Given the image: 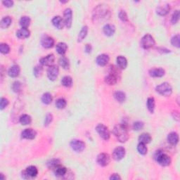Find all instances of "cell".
Listing matches in <instances>:
<instances>
[{
  "mask_svg": "<svg viewBox=\"0 0 180 180\" xmlns=\"http://www.w3.org/2000/svg\"><path fill=\"white\" fill-rule=\"evenodd\" d=\"M119 18L121 19V21H124V22H126V21H128V17H127V13H126L125 11H121L119 12Z\"/></svg>",
  "mask_w": 180,
  "mask_h": 180,
  "instance_id": "47",
  "label": "cell"
},
{
  "mask_svg": "<svg viewBox=\"0 0 180 180\" xmlns=\"http://www.w3.org/2000/svg\"><path fill=\"white\" fill-rule=\"evenodd\" d=\"M149 75L153 78H161L165 75V70L162 68H153L149 70Z\"/></svg>",
  "mask_w": 180,
  "mask_h": 180,
  "instance_id": "18",
  "label": "cell"
},
{
  "mask_svg": "<svg viewBox=\"0 0 180 180\" xmlns=\"http://www.w3.org/2000/svg\"><path fill=\"white\" fill-rule=\"evenodd\" d=\"M71 149L76 152H81L85 149V143L83 141L78 139L72 140L70 143Z\"/></svg>",
  "mask_w": 180,
  "mask_h": 180,
  "instance_id": "9",
  "label": "cell"
},
{
  "mask_svg": "<svg viewBox=\"0 0 180 180\" xmlns=\"http://www.w3.org/2000/svg\"><path fill=\"white\" fill-rule=\"evenodd\" d=\"M170 11V5L169 4H166V5L159 6L156 9V12L160 16H166L168 14Z\"/></svg>",
  "mask_w": 180,
  "mask_h": 180,
  "instance_id": "24",
  "label": "cell"
},
{
  "mask_svg": "<svg viewBox=\"0 0 180 180\" xmlns=\"http://www.w3.org/2000/svg\"><path fill=\"white\" fill-rule=\"evenodd\" d=\"M2 3L6 7H11L14 5V2L11 1V0H6V1H3Z\"/></svg>",
  "mask_w": 180,
  "mask_h": 180,
  "instance_id": "50",
  "label": "cell"
},
{
  "mask_svg": "<svg viewBox=\"0 0 180 180\" xmlns=\"http://www.w3.org/2000/svg\"><path fill=\"white\" fill-rule=\"evenodd\" d=\"M66 104H67L66 101L63 98H60L59 99H57L56 101V106L57 108L59 109L65 108L66 106Z\"/></svg>",
  "mask_w": 180,
  "mask_h": 180,
  "instance_id": "39",
  "label": "cell"
},
{
  "mask_svg": "<svg viewBox=\"0 0 180 180\" xmlns=\"http://www.w3.org/2000/svg\"><path fill=\"white\" fill-rule=\"evenodd\" d=\"M168 141L171 145L175 146L179 142V135L176 132H171L168 136Z\"/></svg>",
  "mask_w": 180,
  "mask_h": 180,
  "instance_id": "21",
  "label": "cell"
},
{
  "mask_svg": "<svg viewBox=\"0 0 180 180\" xmlns=\"http://www.w3.org/2000/svg\"><path fill=\"white\" fill-rule=\"evenodd\" d=\"M179 40H180V37H179V35H175L174 37L172 38V40H171V44H172V45H173L174 47H177V48H179Z\"/></svg>",
  "mask_w": 180,
  "mask_h": 180,
  "instance_id": "44",
  "label": "cell"
},
{
  "mask_svg": "<svg viewBox=\"0 0 180 180\" xmlns=\"http://www.w3.org/2000/svg\"><path fill=\"white\" fill-rule=\"evenodd\" d=\"M21 88H22V85H21V83L20 82H18V81H16V82H14V83H13L12 89L14 92H16V93H18V92H20L21 91Z\"/></svg>",
  "mask_w": 180,
  "mask_h": 180,
  "instance_id": "41",
  "label": "cell"
},
{
  "mask_svg": "<svg viewBox=\"0 0 180 180\" xmlns=\"http://www.w3.org/2000/svg\"><path fill=\"white\" fill-rule=\"evenodd\" d=\"M125 156V148L122 146H118L115 148L113 152V158L117 161H119L123 159Z\"/></svg>",
  "mask_w": 180,
  "mask_h": 180,
  "instance_id": "11",
  "label": "cell"
},
{
  "mask_svg": "<svg viewBox=\"0 0 180 180\" xmlns=\"http://www.w3.org/2000/svg\"><path fill=\"white\" fill-rule=\"evenodd\" d=\"M87 33H88V27L86 26H83L82 28L81 29V31L80 32L78 35V42H81L86 37V36L87 35Z\"/></svg>",
  "mask_w": 180,
  "mask_h": 180,
  "instance_id": "32",
  "label": "cell"
},
{
  "mask_svg": "<svg viewBox=\"0 0 180 180\" xmlns=\"http://www.w3.org/2000/svg\"><path fill=\"white\" fill-rule=\"evenodd\" d=\"M53 172L56 177H63L67 173V169L60 165L55 169H53Z\"/></svg>",
  "mask_w": 180,
  "mask_h": 180,
  "instance_id": "25",
  "label": "cell"
},
{
  "mask_svg": "<svg viewBox=\"0 0 180 180\" xmlns=\"http://www.w3.org/2000/svg\"><path fill=\"white\" fill-rule=\"evenodd\" d=\"M59 65L61 66L62 68H63L64 69H68L69 68V61L67 58L62 56L59 59Z\"/></svg>",
  "mask_w": 180,
  "mask_h": 180,
  "instance_id": "38",
  "label": "cell"
},
{
  "mask_svg": "<svg viewBox=\"0 0 180 180\" xmlns=\"http://www.w3.org/2000/svg\"><path fill=\"white\" fill-rule=\"evenodd\" d=\"M137 150H138L139 153L141 154V155H146L147 153L148 149L145 143H139L138 146H137Z\"/></svg>",
  "mask_w": 180,
  "mask_h": 180,
  "instance_id": "40",
  "label": "cell"
},
{
  "mask_svg": "<svg viewBox=\"0 0 180 180\" xmlns=\"http://www.w3.org/2000/svg\"><path fill=\"white\" fill-rule=\"evenodd\" d=\"M0 51L3 54H6L10 51V47L7 44L2 43L0 45Z\"/></svg>",
  "mask_w": 180,
  "mask_h": 180,
  "instance_id": "42",
  "label": "cell"
},
{
  "mask_svg": "<svg viewBox=\"0 0 180 180\" xmlns=\"http://www.w3.org/2000/svg\"><path fill=\"white\" fill-rule=\"evenodd\" d=\"M37 133L35 130L31 129V128H28V129H25L23 130L21 133V137L23 139H34L35 138Z\"/></svg>",
  "mask_w": 180,
  "mask_h": 180,
  "instance_id": "14",
  "label": "cell"
},
{
  "mask_svg": "<svg viewBox=\"0 0 180 180\" xmlns=\"http://www.w3.org/2000/svg\"><path fill=\"white\" fill-rule=\"evenodd\" d=\"M68 49V46L67 44L64 42H60V43L58 44L56 47V50L59 54L61 55H63L64 53L66 52Z\"/></svg>",
  "mask_w": 180,
  "mask_h": 180,
  "instance_id": "28",
  "label": "cell"
},
{
  "mask_svg": "<svg viewBox=\"0 0 180 180\" xmlns=\"http://www.w3.org/2000/svg\"><path fill=\"white\" fill-rule=\"evenodd\" d=\"M12 23V19L10 16H6L2 19L1 23H0V27L2 29L8 28L10 26Z\"/></svg>",
  "mask_w": 180,
  "mask_h": 180,
  "instance_id": "27",
  "label": "cell"
},
{
  "mask_svg": "<svg viewBox=\"0 0 180 180\" xmlns=\"http://www.w3.org/2000/svg\"><path fill=\"white\" fill-rule=\"evenodd\" d=\"M155 45V40L149 34H146L141 40V46L144 49H151Z\"/></svg>",
  "mask_w": 180,
  "mask_h": 180,
  "instance_id": "5",
  "label": "cell"
},
{
  "mask_svg": "<svg viewBox=\"0 0 180 180\" xmlns=\"http://www.w3.org/2000/svg\"><path fill=\"white\" fill-rule=\"evenodd\" d=\"M8 103H9V101H8L7 98H2L1 101H0V108H1V110H3V109L5 108L8 105Z\"/></svg>",
  "mask_w": 180,
  "mask_h": 180,
  "instance_id": "49",
  "label": "cell"
},
{
  "mask_svg": "<svg viewBox=\"0 0 180 180\" xmlns=\"http://www.w3.org/2000/svg\"><path fill=\"white\" fill-rule=\"evenodd\" d=\"M104 33L107 36H112L115 32V25L112 24H107L104 27Z\"/></svg>",
  "mask_w": 180,
  "mask_h": 180,
  "instance_id": "23",
  "label": "cell"
},
{
  "mask_svg": "<svg viewBox=\"0 0 180 180\" xmlns=\"http://www.w3.org/2000/svg\"><path fill=\"white\" fill-rule=\"evenodd\" d=\"M151 135L148 133H143L139 137V143H143L146 144L149 143L151 141Z\"/></svg>",
  "mask_w": 180,
  "mask_h": 180,
  "instance_id": "29",
  "label": "cell"
},
{
  "mask_svg": "<svg viewBox=\"0 0 180 180\" xmlns=\"http://www.w3.org/2000/svg\"><path fill=\"white\" fill-rule=\"evenodd\" d=\"M96 161H97L98 164L99 165V166L102 167H105V166H107L109 163H110L111 158L108 154L102 153H100L99 155L97 156Z\"/></svg>",
  "mask_w": 180,
  "mask_h": 180,
  "instance_id": "8",
  "label": "cell"
},
{
  "mask_svg": "<svg viewBox=\"0 0 180 180\" xmlns=\"http://www.w3.org/2000/svg\"><path fill=\"white\" fill-rule=\"evenodd\" d=\"M19 121L23 125H27L32 123V118L29 115L23 114L22 115H21Z\"/></svg>",
  "mask_w": 180,
  "mask_h": 180,
  "instance_id": "30",
  "label": "cell"
},
{
  "mask_svg": "<svg viewBox=\"0 0 180 180\" xmlns=\"http://www.w3.org/2000/svg\"><path fill=\"white\" fill-rule=\"evenodd\" d=\"M147 108L151 113L154 112L155 109V99L153 97H149L147 99Z\"/></svg>",
  "mask_w": 180,
  "mask_h": 180,
  "instance_id": "36",
  "label": "cell"
},
{
  "mask_svg": "<svg viewBox=\"0 0 180 180\" xmlns=\"http://www.w3.org/2000/svg\"><path fill=\"white\" fill-rule=\"evenodd\" d=\"M52 23L54 25L55 27H56L57 29H63L64 27V21L63 19L61 18V16H55L54 18L52 19Z\"/></svg>",
  "mask_w": 180,
  "mask_h": 180,
  "instance_id": "20",
  "label": "cell"
},
{
  "mask_svg": "<svg viewBox=\"0 0 180 180\" xmlns=\"http://www.w3.org/2000/svg\"><path fill=\"white\" fill-rule=\"evenodd\" d=\"M31 35V32L27 28H24L22 27L20 30H18L16 33V36L20 39H25L27 38Z\"/></svg>",
  "mask_w": 180,
  "mask_h": 180,
  "instance_id": "22",
  "label": "cell"
},
{
  "mask_svg": "<svg viewBox=\"0 0 180 180\" xmlns=\"http://www.w3.org/2000/svg\"><path fill=\"white\" fill-rule=\"evenodd\" d=\"M42 101L44 104H49L52 101V96L50 93L47 92L42 96Z\"/></svg>",
  "mask_w": 180,
  "mask_h": 180,
  "instance_id": "37",
  "label": "cell"
},
{
  "mask_svg": "<svg viewBox=\"0 0 180 180\" xmlns=\"http://www.w3.org/2000/svg\"><path fill=\"white\" fill-rule=\"evenodd\" d=\"M63 21L64 24L68 28H70L72 25V12L70 8H66L63 13Z\"/></svg>",
  "mask_w": 180,
  "mask_h": 180,
  "instance_id": "10",
  "label": "cell"
},
{
  "mask_svg": "<svg viewBox=\"0 0 180 180\" xmlns=\"http://www.w3.org/2000/svg\"><path fill=\"white\" fill-rule=\"evenodd\" d=\"M156 92L165 96H170L172 93V88L170 83L163 82L156 87Z\"/></svg>",
  "mask_w": 180,
  "mask_h": 180,
  "instance_id": "4",
  "label": "cell"
},
{
  "mask_svg": "<svg viewBox=\"0 0 180 180\" xmlns=\"http://www.w3.org/2000/svg\"><path fill=\"white\" fill-rule=\"evenodd\" d=\"M60 160H58V159H55V158H53V159H51V160H49L48 162H47V167H48V168L49 169H55L56 167H58L59 166H60Z\"/></svg>",
  "mask_w": 180,
  "mask_h": 180,
  "instance_id": "34",
  "label": "cell"
},
{
  "mask_svg": "<svg viewBox=\"0 0 180 180\" xmlns=\"http://www.w3.org/2000/svg\"><path fill=\"white\" fill-rule=\"evenodd\" d=\"M61 85L64 87H70L72 85V79L70 76H65L62 78L61 80Z\"/></svg>",
  "mask_w": 180,
  "mask_h": 180,
  "instance_id": "35",
  "label": "cell"
},
{
  "mask_svg": "<svg viewBox=\"0 0 180 180\" xmlns=\"http://www.w3.org/2000/svg\"><path fill=\"white\" fill-rule=\"evenodd\" d=\"M113 134L120 142L125 143L129 139L127 127L126 124H118L113 128Z\"/></svg>",
  "mask_w": 180,
  "mask_h": 180,
  "instance_id": "2",
  "label": "cell"
},
{
  "mask_svg": "<svg viewBox=\"0 0 180 180\" xmlns=\"http://www.w3.org/2000/svg\"><path fill=\"white\" fill-rule=\"evenodd\" d=\"M53 121V115L51 113H48L45 117L44 120V126H48Z\"/></svg>",
  "mask_w": 180,
  "mask_h": 180,
  "instance_id": "48",
  "label": "cell"
},
{
  "mask_svg": "<svg viewBox=\"0 0 180 180\" xmlns=\"http://www.w3.org/2000/svg\"><path fill=\"white\" fill-rule=\"evenodd\" d=\"M110 179L111 180H118V179H121V177H120V175L118 174H113L111 176Z\"/></svg>",
  "mask_w": 180,
  "mask_h": 180,
  "instance_id": "51",
  "label": "cell"
},
{
  "mask_svg": "<svg viewBox=\"0 0 180 180\" xmlns=\"http://www.w3.org/2000/svg\"><path fill=\"white\" fill-rule=\"evenodd\" d=\"M55 61V56L53 53H51V54L47 55V56L42 58L40 59V63L42 64V66H53V63H54Z\"/></svg>",
  "mask_w": 180,
  "mask_h": 180,
  "instance_id": "12",
  "label": "cell"
},
{
  "mask_svg": "<svg viewBox=\"0 0 180 180\" xmlns=\"http://www.w3.org/2000/svg\"><path fill=\"white\" fill-rule=\"evenodd\" d=\"M42 72H43V68H42V66H37L34 68V70H33L34 75H35V76L37 77V78L42 76Z\"/></svg>",
  "mask_w": 180,
  "mask_h": 180,
  "instance_id": "43",
  "label": "cell"
},
{
  "mask_svg": "<svg viewBox=\"0 0 180 180\" xmlns=\"http://www.w3.org/2000/svg\"><path fill=\"white\" fill-rule=\"evenodd\" d=\"M85 51L87 53H90L92 51V46L90 44H86L85 46Z\"/></svg>",
  "mask_w": 180,
  "mask_h": 180,
  "instance_id": "52",
  "label": "cell"
},
{
  "mask_svg": "<svg viewBox=\"0 0 180 180\" xmlns=\"http://www.w3.org/2000/svg\"><path fill=\"white\" fill-rule=\"evenodd\" d=\"M117 64L121 69H125L127 66V61L125 57L123 56H119L117 58Z\"/></svg>",
  "mask_w": 180,
  "mask_h": 180,
  "instance_id": "26",
  "label": "cell"
},
{
  "mask_svg": "<svg viewBox=\"0 0 180 180\" xmlns=\"http://www.w3.org/2000/svg\"><path fill=\"white\" fill-rule=\"evenodd\" d=\"M0 176H1V179H5V178H4V177H3V174H1V175H0Z\"/></svg>",
  "mask_w": 180,
  "mask_h": 180,
  "instance_id": "53",
  "label": "cell"
},
{
  "mask_svg": "<svg viewBox=\"0 0 180 180\" xmlns=\"http://www.w3.org/2000/svg\"><path fill=\"white\" fill-rule=\"evenodd\" d=\"M179 11H175L172 16V19H171V22L172 24H176V23L179 21Z\"/></svg>",
  "mask_w": 180,
  "mask_h": 180,
  "instance_id": "45",
  "label": "cell"
},
{
  "mask_svg": "<svg viewBox=\"0 0 180 180\" xmlns=\"http://www.w3.org/2000/svg\"><path fill=\"white\" fill-rule=\"evenodd\" d=\"M118 76L112 73V72H108V75L105 78V82L109 85H114L117 83Z\"/></svg>",
  "mask_w": 180,
  "mask_h": 180,
  "instance_id": "16",
  "label": "cell"
},
{
  "mask_svg": "<svg viewBox=\"0 0 180 180\" xmlns=\"http://www.w3.org/2000/svg\"><path fill=\"white\" fill-rule=\"evenodd\" d=\"M111 17V9L108 5L101 4L94 8L93 11V19L98 22H103L108 20Z\"/></svg>",
  "mask_w": 180,
  "mask_h": 180,
  "instance_id": "1",
  "label": "cell"
},
{
  "mask_svg": "<svg viewBox=\"0 0 180 180\" xmlns=\"http://www.w3.org/2000/svg\"><path fill=\"white\" fill-rule=\"evenodd\" d=\"M21 72V68L18 66L14 65L9 68L8 71V75L11 78H16L19 76Z\"/></svg>",
  "mask_w": 180,
  "mask_h": 180,
  "instance_id": "19",
  "label": "cell"
},
{
  "mask_svg": "<svg viewBox=\"0 0 180 180\" xmlns=\"http://www.w3.org/2000/svg\"><path fill=\"white\" fill-rule=\"evenodd\" d=\"M41 44L44 48L50 49L54 45V40L49 36L44 35L41 40Z\"/></svg>",
  "mask_w": 180,
  "mask_h": 180,
  "instance_id": "13",
  "label": "cell"
},
{
  "mask_svg": "<svg viewBox=\"0 0 180 180\" xmlns=\"http://www.w3.org/2000/svg\"><path fill=\"white\" fill-rule=\"evenodd\" d=\"M109 56L106 54H101L98 55L96 59V62L98 65L101 66H104L107 65V63L109 62Z\"/></svg>",
  "mask_w": 180,
  "mask_h": 180,
  "instance_id": "15",
  "label": "cell"
},
{
  "mask_svg": "<svg viewBox=\"0 0 180 180\" xmlns=\"http://www.w3.org/2000/svg\"><path fill=\"white\" fill-rule=\"evenodd\" d=\"M154 158L158 164L162 166H168L171 163L170 156L164 153L161 151H157L154 155Z\"/></svg>",
  "mask_w": 180,
  "mask_h": 180,
  "instance_id": "3",
  "label": "cell"
},
{
  "mask_svg": "<svg viewBox=\"0 0 180 180\" xmlns=\"http://www.w3.org/2000/svg\"><path fill=\"white\" fill-rule=\"evenodd\" d=\"M24 172L26 173L27 177H28V179L34 178V177H35L38 174L37 168H36L35 166H29L28 168H26V170H25Z\"/></svg>",
  "mask_w": 180,
  "mask_h": 180,
  "instance_id": "17",
  "label": "cell"
},
{
  "mask_svg": "<svg viewBox=\"0 0 180 180\" xmlns=\"http://www.w3.org/2000/svg\"><path fill=\"white\" fill-rule=\"evenodd\" d=\"M59 73V68L57 66L53 65L49 66L47 70V77L49 80L51 81H54L56 80Z\"/></svg>",
  "mask_w": 180,
  "mask_h": 180,
  "instance_id": "7",
  "label": "cell"
},
{
  "mask_svg": "<svg viewBox=\"0 0 180 180\" xmlns=\"http://www.w3.org/2000/svg\"><path fill=\"white\" fill-rule=\"evenodd\" d=\"M113 96H114V98L116 99V101H117L120 103H123L126 99L125 94L123 92H121V91L115 92L114 94H113Z\"/></svg>",
  "mask_w": 180,
  "mask_h": 180,
  "instance_id": "31",
  "label": "cell"
},
{
  "mask_svg": "<svg viewBox=\"0 0 180 180\" xmlns=\"http://www.w3.org/2000/svg\"><path fill=\"white\" fill-rule=\"evenodd\" d=\"M31 20L28 16H23L22 18L20 19V22L19 23H20L21 27H24V28H27L30 25V24H31Z\"/></svg>",
  "mask_w": 180,
  "mask_h": 180,
  "instance_id": "33",
  "label": "cell"
},
{
  "mask_svg": "<svg viewBox=\"0 0 180 180\" xmlns=\"http://www.w3.org/2000/svg\"><path fill=\"white\" fill-rule=\"evenodd\" d=\"M143 127V123L141 121L135 122L133 125V129L135 131H139Z\"/></svg>",
  "mask_w": 180,
  "mask_h": 180,
  "instance_id": "46",
  "label": "cell"
},
{
  "mask_svg": "<svg viewBox=\"0 0 180 180\" xmlns=\"http://www.w3.org/2000/svg\"><path fill=\"white\" fill-rule=\"evenodd\" d=\"M96 131L104 140H108L110 138V132L108 128L103 124H98L96 127Z\"/></svg>",
  "mask_w": 180,
  "mask_h": 180,
  "instance_id": "6",
  "label": "cell"
}]
</instances>
